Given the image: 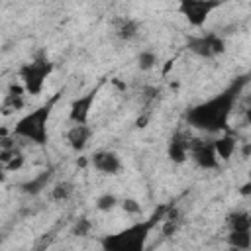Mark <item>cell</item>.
<instances>
[{"label": "cell", "mask_w": 251, "mask_h": 251, "mask_svg": "<svg viewBox=\"0 0 251 251\" xmlns=\"http://www.w3.org/2000/svg\"><path fill=\"white\" fill-rule=\"evenodd\" d=\"M233 102H235V88H229L224 94H218V96L210 98L208 102L192 108L188 112V122L194 127H200L204 131L226 129Z\"/></svg>", "instance_id": "6da1fadb"}, {"label": "cell", "mask_w": 251, "mask_h": 251, "mask_svg": "<svg viewBox=\"0 0 251 251\" xmlns=\"http://www.w3.org/2000/svg\"><path fill=\"white\" fill-rule=\"evenodd\" d=\"M153 224H155V218L151 222L129 226L127 229H122L114 235H106L102 239V249L104 251H145V241Z\"/></svg>", "instance_id": "7a4b0ae2"}, {"label": "cell", "mask_w": 251, "mask_h": 251, "mask_svg": "<svg viewBox=\"0 0 251 251\" xmlns=\"http://www.w3.org/2000/svg\"><path fill=\"white\" fill-rule=\"evenodd\" d=\"M49 106H41L29 114H25L14 127V133L20 137H25L37 145L47 143V120H49Z\"/></svg>", "instance_id": "3957f363"}, {"label": "cell", "mask_w": 251, "mask_h": 251, "mask_svg": "<svg viewBox=\"0 0 251 251\" xmlns=\"http://www.w3.org/2000/svg\"><path fill=\"white\" fill-rule=\"evenodd\" d=\"M51 71H53V65L43 57L24 65L20 69V78H22V84H24L25 92L27 94H39L43 90L45 78L51 75Z\"/></svg>", "instance_id": "277c9868"}, {"label": "cell", "mask_w": 251, "mask_h": 251, "mask_svg": "<svg viewBox=\"0 0 251 251\" xmlns=\"http://www.w3.org/2000/svg\"><path fill=\"white\" fill-rule=\"evenodd\" d=\"M188 49L198 57L210 59V57H216L226 51V41L216 33H206L200 37H192L188 41Z\"/></svg>", "instance_id": "5b68a950"}, {"label": "cell", "mask_w": 251, "mask_h": 251, "mask_svg": "<svg viewBox=\"0 0 251 251\" xmlns=\"http://www.w3.org/2000/svg\"><path fill=\"white\" fill-rule=\"evenodd\" d=\"M188 155H192L194 163L202 169H216L218 167V157L214 151V143L212 141H204V139H190V149Z\"/></svg>", "instance_id": "8992f818"}, {"label": "cell", "mask_w": 251, "mask_h": 251, "mask_svg": "<svg viewBox=\"0 0 251 251\" xmlns=\"http://www.w3.org/2000/svg\"><path fill=\"white\" fill-rule=\"evenodd\" d=\"M220 4L218 2H202V0H186V2H182L178 8H180V12H182V16H186V20H188V24H192V25H202L204 22H206V18L210 16V12L214 10V8H218Z\"/></svg>", "instance_id": "52a82bcc"}, {"label": "cell", "mask_w": 251, "mask_h": 251, "mask_svg": "<svg viewBox=\"0 0 251 251\" xmlns=\"http://www.w3.org/2000/svg\"><path fill=\"white\" fill-rule=\"evenodd\" d=\"M94 98H96V90L86 92L84 96H78L71 104L69 118H71V122H75V126H86L88 116H90V110H92V104H94Z\"/></svg>", "instance_id": "ba28073f"}, {"label": "cell", "mask_w": 251, "mask_h": 251, "mask_svg": "<svg viewBox=\"0 0 251 251\" xmlns=\"http://www.w3.org/2000/svg\"><path fill=\"white\" fill-rule=\"evenodd\" d=\"M90 161L92 167L104 175H118L122 171V161L114 151H96Z\"/></svg>", "instance_id": "9c48e42d"}, {"label": "cell", "mask_w": 251, "mask_h": 251, "mask_svg": "<svg viewBox=\"0 0 251 251\" xmlns=\"http://www.w3.org/2000/svg\"><path fill=\"white\" fill-rule=\"evenodd\" d=\"M188 149H190V139L182 133H176L171 141H169V157L173 163H184L188 157Z\"/></svg>", "instance_id": "30bf717a"}, {"label": "cell", "mask_w": 251, "mask_h": 251, "mask_svg": "<svg viewBox=\"0 0 251 251\" xmlns=\"http://www.w3.org/2000/svg\"><path fill=\"white\" fill-rule=\"evenodd\" d=\"M212 143H214V151H216L218 161H220V159H222V161H229V159H231V155H233V151H235V147H237L235 137H233V135H229V133H226V135H222V137L214 139Z\"/></svg>", "instance_id": "8fae6325"}, {"label": "cell", "mask_w": 251, "mask_h": 251, "mask_svg": "<svg viewBox=\"0 0 251 251\" xmlns=\"http://www.w3.org/2000/svg\"><path fill=\"white\" fill-rule=\"evenodd\" d=\"M90 139V127L88 126H73L67 133V141L75 151H82Z\"/></svg>", "instance_id": "7c38bea8"}, {"label": "cell", "mask_w": 251, "mask_h": 251, "mask_svg": "<svg viewBox=\"0 0 251 251\" xmlns=\"http://www.w3.org/2000/svg\"><path fill=\"white\" fill-rule=\"evenodd\" d=\"M227 224L231 231H249L251 229V218L247 212H233L227 216Z\"/></svg>", "instance_id": "4fadbf2b"}, {"label": "cell", "mask_w": 251, "mask_h": 251, "mask_svg": "<svg viewBox=\"0 0 251 251\" xmlns=\"http://www.w3.org/2000/svg\"><path fill=\"white\" fill-rule=\"evenodd\" d=\"M227 243L231 245V249L247 251L251 247V231H229Z\"/></svg>", "instance_id": "5bb4252c"}, {"label": "cell", "mask_w": 251, "mask_h": 251, "mask_svg": "<svg viewBox=\"0 0 251 251\" xmlns=\"http://www.w3.org/2000/svg\"><path fill=\"white\" fill-rule=\"evenodd\" d=\"M71 194H73V184H71V182H57V184L51 188V198L57 200V202L69 200Z\"/></svg>", "instance_id": "9a60e30c"}, {"label": "cell", "mask_w": 251, "mask_h": 251, "mask_svg": "<svg viewBox=\"0 0 251 251\" xmlns=\"http://www.w3.org/2000/svg\"><path fill=\"white\" fill-rule=\"evenodd\" d=\"M137 65H139L141 71H151V69L157 65V55H155L153 51L145 49V51L139 53V57H137Z\"/></svg>", "instance_id": "2e32d148"}, {"label": "cell", "mask_w": 251, "mask_h": 251, "mask_svg": "<svg viewBox=\"0 0 251 251\" xmlns=\"http://www.w3.org/2000/svg\"><path fill=\"white\" fill-rule=\"evenodd\" d=\"M116 204H118V198H116L114 194H110V192L100 194V196L96 198V208H98L100 212H110V210L116 208Z\"/></svg>", "instance_id": "e0dca14e"}, {"label": "cell", "mask_w": 251, "mask_h": 251, "mask_svg": "<svg viewBox=\"0 0 251 251\" xmlns=\"http://www.w3.org/2000/svg\"><path fill=\"white\" fill-rule=\"evenodd\" d=\"M47 178H49V173H43V175H39L37 178H33V180H29V182H25V184H24V190H25V192H29V194H37L41 188H45Z\"/></svg>", "instance_id": "ac0fdd59"}, {"label": "cell", "mask_w": 251, "mask_h": 251, "mask_svg": "<svg viewBox=\"0 0 251 251\" xmlns=\"http://www.w3.org/2000/svg\"><path fill=\"white\" fill-rule=\"evenodd\" d=\"M135 31H137V25H135L131 20H126V22H122V25L118 27V33H120V37H124V39H129V37H133V35H135Z\"/></svg>", "instance_id": "d6986e66"}, {"label": "cell", "mask_w": 251, "mask_h": 251, "mask_svg": "<svg viewBox=\"0 0 251 251\" xmlns=\"http://www.w3.org/2000/svg\"><path fill=\"white\" fill-rule=\"evenodd\" d=\"M24 163H25L24 155H22V153H18L12 161H8V163L4 165V169H6V173H16V171H20V169L24 167Z\"/></svg>", "instance_id": "ffe728a7"}, {"label": "cell", "mask_w": 251, "mask_h": 251, "mask_svg": "<svg viewBox=\"0 0 251 251\" xmlns=\"http://www.w3.org/2000/svg\"><path fill=\"white\" fill-rule=\"evenodd\" d=\"M122 208H124L126 214H139L141 212V204L137 200H133V198H124L122 200Z\"/></svg>", "instance_id": "44dd1931"}, {"label": "cell", "mask_w": 251, "mask_h": 251, "mask_svg": "<svg viewBox=\"0 0 251 251\" xmlns=\"http://www.w3.org/2000/svg\"><path fill=\"white\" fill-rule=\"evenodd\" d=\"M88 229H90V222H88L86 218H80V220L76 222V226H75V233H76V235H86Z\"/></svg>", "instance_id": "7402d4cb"}, {"label": "cell", "mask_w": 251, "mask_h": 251, "mask_svg": "<svg viewBox=\"0 0 251 251\" xmlns=\"http://www.w3.org/2000/svg\"><path fill=\"white\" fill-rule=\"evenodd\" d=\"M175 229H176L175 220H167V222H165V226H163V235H171Z\"/></svg>", "instance_id": "603a6c76"}, {"label": "cell", "mask_w": 251, "mask_h": 251, "mask_svg": "<svg viewBox=\"0 0 251 251\" xmlns=\"http://www.w3.org/2000/svg\"><path fill=\"white\" fill-rule=\"evenodd\" d=\"M145 124H147V116H143V118H139V120L135 122L137 127H145Z\"/></svg>", "instance_id": "cb8c5ba5"}, {"label": "cell", "mask_w": 251, "mask_h": 251, "mask_svg": "<svg viewBox=\"0 0 251 251\" xmlns=\"http://www.w3.org/2000/svg\"><path fill=\"white\" fill-rule=\"evenodd\" d=\"M6 175H8V173H6V169H4V165H0V184H2L4 180H6Z\"/></svg>", "instance_id": "d4e9b609"}, {"label": "cell", "mask_w": 251, "mask_h": 251, "mask_svg": "<svg viewBox=\"0 0 251 251\" xmlns=\"http://www.w3.org/2000/svg\"><path fill=\"white\" fill-rule=\"evenodd\" d=\"M249 188H251V184H249V182H245V184L241 186V194H249Z\"/></svg>", "instance_id": "484cf974"}, {"label": "cell", "mask_w": 251, "mask_h": 251, "mask_svg": "<svg viewBox=\"0 0 251 251\" xmlns=\"http://www.w3.org/2000/svg\"><path fill=\"white\" fill-rule=\"evenodd\" d=\"M0 243H2V235H0Z\"/></svg>", "instance_id": "4316f807"}]
</instances>
